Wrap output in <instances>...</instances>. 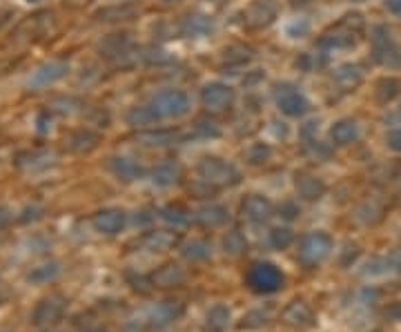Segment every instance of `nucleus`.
I'll return each mask as SVG.
<instances>
[{
  "label": "nucleus",
  "mask_w": 401,
  "mask_h": 332,
  "mask_svg": "<svg viewBox=\"0 0 401 332\" xmlns=\"http://www.w3.org/2000/svg\"><path fill=\"white\" fill-rule=\"evenodd\" d=\"M149 108L161 118H181L190 112V98L181 89H163L154 94L149 101Z\"/></svg>",
  "instance_id": "f257e3e1"
},
{
  "label": "nucleus",
  "mask_w": 401,
  "mask_h": 332,
  "mask_svg": "<svg viewBox=\"0 0 401 332\" xmlns=\"http://www.w3.org/2000/svg\"><path fill=\"white\" fill-rule=\"evenodd\" d=\"M198 176L210 185H237L239 183V170L232 163H227L217 156H205L196 168Z\"/></svg>",
  "instance_id": "f03ea898"
},
{
  "label": "nucleus",
  "mask_w": 401,
  "mask_h": 332,
  "mask_svg": "<svg viewBox=\"0 0 401 332\" xmlns=\"http://www.w3.org/2000/svg\"><path fill=\"white\" fill-rule=\"evenodd\" d=\"M332 239L330 234L326 232H310V234H305L301 239V244H299V250H297V256H299V261L307 268H312V265H319L321 261H326L330 252H332Z\"/></svg>",
  "instance_id": "7ed1b4c3"
},
{
  "label": "nucleus",
  "mask_w": 401,
  "mask_h": 332,
  "mask_svg": "<svg viewBox=\"0 0 401 332\" xmlns=\"http://www.w3.org/2000/svg\"><path fill=\"white\" fill-rule=\"evenodd\" d=\"M248 283L254 292L270 294V292H276L283 285V275H281V270L272 263H256L250 270Z\"/></svg>",
  "instance_id": "20e7f679"
},
{
  "label": "nucleus",
  "mask_w": 401,
  "mask_h": 332,
  "mask_svg": "<svg viewBox=\"0 0 401 332\" xmlns=\"http://www.w3.org/2000/svg\"><path fill=\"white\" fill-rule=\"evenodd\" d=\"M274 101H276V108L290 118H299L310 110V101H307L299 89L290 83H283L274 89Z\"/></svg>",
  "instance_id": "39448f33"
},
{
  "label": "nucleus",
  "mask_w": 401,
  "mask_h": 332,
  "mask_svg": "<svg viewBox=\"0 0 401 332\" xmlns=\"http://www.w3.org/2000/svg\"><path fill=\"white\" fill-rule=\"evenodd\" d=\"M200 101L208 110L212 112H223L227 108H232L235 103V89L221 83V81H214V83H208L203 89H200Z\"/></svg>",
  "instance_id": "423d86ee"
},
{
  "label": "nucleus",
  "mask_w": 401,
  "mask_h": 332,
  "mask_svg": "<svg viewBox=\"0 0 401 332\" xmlns=\"http://www.w3.org/2000/svg\"><path fill=\"white\" fill-rule=\"evenodd\" d=\"M69 71V65L65 63V60H50V63L40 65L32 76H29L27 81V87L32 89H45L50 87L54 83H58L60 79H65Z\"/></svg>",
  "instance_id": "0eeeda50"
},
{
  "label": "nucleus",
  "mask_w": 401,
  "mask_h": 332,
  "mask_svg": "<svg viewBox=\"0 0 401 332\" xmlns=\"http://www.w3.org/2000/svg\"><path fill=\"white\" fill-rule=\"evenodd\" d=\"M183 314V306L176 304V301H163V304H157L152 310H147L145 314V326L149 328H165L169 326L174 319Z\"/></svg>",
  "instance_id": "6e6552de"
},
{
  "label": "nucleus",
  "mask_w": 401,
  "mask_h": 332,
  "mask_svg": "<svg viewBox=\"0 0 401 332\" xmlns=\"http://www.w3.org/2000/svg\"><path fill=\"white\" fill-rule=\"evenodd\" d=\"M375 56H377V60H381V63H385V65L401 63V56H399V50H397V45L392 40L390 29L377 27V32H375Z\"/></svg>",
  "instance_id": "1a4fd4ad"
},
{
  "label": "nucleus",
  "mask_w": 401,
  "mask_h": 332,
  "mask_svg": "<svg viewBox=\"0 0 401 332\" xmlns=\"http://www.w3.org/2000/svg\"><path fill=\"white\" fill-rule=\"evenodd\" d=\"M366 277H392L401 275V250H392L388 256H381V259H373L366 270Z\"/></svg>",
  "instance_id": "9d476101"
},
{
  "label": "nucleus",
  "mask_w": 401,
  "mask_h": 332,
  "mask_svg": "<svg viewBox=\"0 0 401 332\" xmlns=\"http://www.w3.org/2000/svg\"><path fill=\"white\" fill-rule=\"evenodd\" d=\"M241 210H243V217L248 221H252V223H266L274 212L272 203L268 199H264V196H259V194L248 196V199L243 201Z\"/></svg>",
  "instance_id": "9b49d317"
},
{
  "label": "nucleus",
  "mask_w": 401,
  "mask_h": 332,
  "mask_svg": "<svg viewBox=\"0 0 401 332\" xmlns=\"http://www.w3.org/2000/svg\"><path fill=\"white\" fill-rule=\"evenodd\" d=\"M128 223V214L123 210H103L94 217V228L103 234H118Z\"/></svg>",
  "instance_id": "f8f14e48"
},
{
  "label": "nucleus",
  "mask_w": 401,
  "mask_h": 332,
  "mask_svg": "<svg viewBox=\"0 0 401 332\" xmlns=\"http://www.w3.org/2000/svg\"><path fill=\"white\" fill-rule=\"evenodd\" d=\"M357 139H359V125L352 118H341L330 127V141L339 147L352 145Z\"/></svg>",
  "instance_id": "ddd939ff"
},
{
  "label": "nucleus",
  "mask_w": 401,
  "mask_h": 332,
  "mask_svg": "<svg viewBox=\"0 0 401 332\" xmlns=\"http://www.w3.org/2000/svg\"><path fill=\"white\" fill-rule=\"evenodd\" d=\"M276 18V7L270 0H259V3L250 5L245 11V23L250 27H268Z\"/></svg>",
  "instance_id": "4468645a"
},
{
  "label": "nucleus",
  "mask_w": 401,
  "mask_h": 332,
  "mask_svg": "<svg viewBox=\"0 0 401 332\" xmlns=\"http://www.w3.org/2000/svg\"><path fill=\"white\" fill-rule=\"evenodd\" d=\"M295 188H297V194L305 201H317L323 196V192H326V185H323L317 176L307 172H299L295 176Z\"/></svg>",
  "instance_id": "2eb2a0df"
},
{
  "label": "nucleus",
  "mask_w": 401,
  "mask_h": 332,
  "mask_svg": "<svg viewBox=\"0 0 401 332\" xmlns=\"http://www.w3.org/2000/svg\"><path fill=\"white\" fill-rule=\"evenodd\" d=\"M334 81L337 85L344 89V92H352V89H357L363 81V71L359 65H341L337 71H334Z\"/></svg>",
  "instance_id": "dca6fc26"
},
{
  "label": "nucleus",
  "mask_w": 401,
  "mask_h": 332,
  "mask_svg": "<svg viewBox=\"0 0 401 332\" xmlns=\"http://www.w3.org/2000/svg\"><path fill=\"white\" fill-rule=\"evenodd\" d=\"M110 168H112V172H114L120 181H136V178H141V176L145 174V170L141 168V165H138L136 161H132V159H125V156L112 159Z\"/></svg>",
  "instance_id": "f3484780"
},
{
  "label": "nucleus",
  "mask_w": 401,
  "mask_h": 332,
  "mask_svg": "<svg viewBox=\"0 0 401 332\" xmlns=\"http://www.w3.org/2000/svg\"><path fill=\"white\" fill-rule=\"evenodd\" d=\"M227 210L223 205H203L196 212V221L200 225H208V228H217V225H223L227 221Z\"/></svg>",
  "instance_id": "a211bd4d"
},
{
  "label": "nucleus",
  "mask_w": 401,
  "mask_h": 332,
  "mask_svg": "<svg viewBox=\"0 0 401 332\" xmlns=\"http://www.w3.org/2000/svg\"><path fill=\"white\" fill-rule=\"evenodd\" d=\"M185 279V273L179 268V265H163L157 275H154V285H159V288H174V285L183 283Z\"/></svg>",
  "instance_id": "6ab92c4d"
},
{
  "label": "nucleus",
  "mask_w": 401,
  "mask_h": 332,
  "mask_svg": "<svg viewBox=\"0 0 401 332\" xmlns=\"http://www.w3.org/2000/svg\"><path fill=\"white\" fill-rule=\"evenodd\" d=\"M230 326V308L223 304H217L214 308H210L208 316H205V330L210 332H223Z\"/></svg>",
  "instance_id": "aec40b11"
},
{
  "label": "nucleus",
  "mask_w": 401,
  "mask_h": 332,
  "mask_svg": "<svg viewBox=\"0 0 401 332\" xmlns=\"http://www.w3.org/2000/svg\"><path fill=\"white\" fill-rule=\"evenodd\" d=\"M60 314H63V304H60L58 299H45L34 312V321L36 324H50V321H56Z\"/></svg>",
  "instance_id": "412c9836"
},
{
  "label": "nucleus",
  "mask_w": 401,
  "mask_h": 332,
  "mask_svg": "<svg viewBox=\"0 0 401 332\" xmlns=\"http://www.w3.org/2000/svg\"><path fill=\"white\" fill-rule=\"evenodd\" d=\"M152 176H154V183H157V185L167 188V185H174L176 183L179 176H181V170H179L176 163L165 161V163H161L159 168L152 172Z\"/></svg>",
  "instance_id": "4be33fe9"
},
{
  "label": "nucleus",
  "mask_w": 401,
  "mask_h": 332,
  "mask_svg": "<svg viewBox=\"0 0 401 332\" xmlns=\"http://www.w3.org/2000/svg\"><path fill=\"white\" fill-rule=\"evenodd\" d=\"M286 321L292 326H307L312 321V310L310 306H305L303 301H295L288 310H286Z\"/></svg>",
  "instance_id": "5701e85b"
},
{
  "label": "nucleus",
  "mask_w": 401,
  "mask_h": 332,
  "mask_svg": "<svg viewBox=\"0 0 401 332\" xmlns=\"http://www.w3.org/2000/svg\"><path fill=\"white\" fill-rule=\"evenodd\" d=\"M181 252H183L185 259L203 261V259H208V256H210V246L205 244V241H200V239H192L181 248Z\"/></svg>",
  "instance_id": "b1692460"
},
{
  "label": "nucleus",
  "mask_w": 401,
  "mask_h": 332,
  "mask_svg": "<svg viewBox=\"0 0 401 332\" xmlns=\"http://www.w3.org/2000/svg\"><path fill=\"white\" fill-rule=\"evenodd\" d=\"M159 120V116L154 114V110L149 108V105H145V108H134L130 114H128V123L134 125V127H145V125H154Z\"/></svg>",
  "instance_id": "393cba45"
},
{
  "label": "nucleus",
  "mask_w": 401,
  "mask_h": 332,
  "mask_svg": "<svg viewBox=\"0 0 401 332\" xmlns=\"http://www.w3.org/2000/svg\"><path fill=\"white\" fill-rule=\"evenodd\" d=\"M223 248L230 254H241L243 250H248V241H245V236L239 230H235V232H227V236L223 239Z\"/></svg>",
  "instance_id": "a878e982"
},
{
  "label": "nucleus",
  "mask_w": 401,
  "mask_h": 332,
  "mask_svg": "<svg viewBox=\"0 0 401 332\" xmlns=\"http://www.w3.org/2000/svg\"><path fill=\"white\" fill-rule=\"evenodd\" d=\"M161 217H163L167 223H174L176 228H179V225H185V223L190 221L188 212H185V210L179 207V205H167V207H163V210H161Z\"/></svg>",
  "instance_id": "bb28decb"
},
{
  "label": "nucleus",
  "mask_w": 401,
  "mask_h": 332,
  "mask_svg": "<svg viewBox=\"0 0 401 332\" xmlns=\"http://www.w3.org/2000/svg\"><path fill=\"white\" fill-rule=\"evenodd\" d=\"M292 241H295V234H292L288 228H274V230L270 232V244H272V248H276V250L288 248Z\"/></svg>",
  "instance_id": "cd10ccee"
},
{
  "label": "nucleus",
  "mask_w": 401,
  "mask_h": 332,
  "mask_svg": "<svg viewBox=\"0 0 401 332\" xmlns=\"http://www.w3.org/2000/svg\"><path fill=\"white\" fill-rule=\"evenodd\" d=\"M58 275V265L56 263H45V265H38L34 268V273L29 275V281H36V283H45L50 281Z\"/></svg>",
  "instance_id": "c85d7f7f"
},
{
  "label": "nucleus",
  "mask_w": 401,
  "mask_h": 332,
  "mask_svg": "<svg viewBox=\"0 0 401 332\" xmlns=\"http://www.w3.org/2000/svg\"><path fill=\"white\" fill-rule=\"evenodd\" d=\"M268 156H270V149L266 147V145H252L250 149H248V161L250 163H266L268 161Z\"/></svg>",
  "instance_id": "c756f323"
},
{
  "label": "nucleus",
  "mask_w": 401,
  "mask_h": 332,
  "mask_svg": "<svg viewBox=\"0 0 401 332\" xmlns=\"http://www.w3.org/2000/svg\"><path fill=\"white\" fill-rule=\"evenodd\" d=\"M141 141H145L147 145H167L169 141H172V134H169V132H161V134H145V137H141Z\"/></svg>",
  "instance_id": "7c9ffc66"
},
{
  "label": "nucleus",
  "mask_w": 401,
  "mask_h": 332,
  "mask_svg": "<svg viewBox=\"0 0 401 332\" xmlns=\"http://www.w3.org/2000/svg\"><path fill=\"white\" fill-rule=\"evenodd\" d=\"M385 143H388V147L395 149V152H401V127L390 130L388 137H385Z\"/></svg>",
  "instance_id": "2f4dec72"
},
{
  "label": "nucleus",
  "mask_w": 401,
  "mask_h": 332,
  "mask_svg": "<svg viewBox=\"0 0 401 332\" xmlns=\"http://www.w3.org/2000/svg\"><path fill=\"white\" fill-rule=\"evenodd\" d=\"M149 244H152L154 248H157V250H161V248H167L169 244H172V236L165 234V232L152 234V236H149Z\"/></svg>",
  "instance_id": "473e14b6"
},
{
  "label": "nucleus",
  "mask_w": 401,
  "mask_h": 332,
  "mask_svg": "<svg viewBox=\"0 0 401 332\" xmlns=\"http://www.w3.org/2000/svg\"><path fill=\"white\" fill-rule=\"evenodd\" d=\"M385 9L395 16H401V0H385Z\"/></svg>",
  "instance_id": "72a5a7b5"
},
{
  "label": "nucleus",
  "mask_w": 401,
  "mask_h": 332,
  "mask_svg": "<svg viewBox=\"0 0 401 332\" xmlns=\"http://www.w3.org/2000/svg\"><path fill=\"white\" fill-rule=\"evenodd\" d=\"M29 3H34V0H29Z\"/></svg>",
  "instance_id": "f704fd0d"
}]
</instances>
